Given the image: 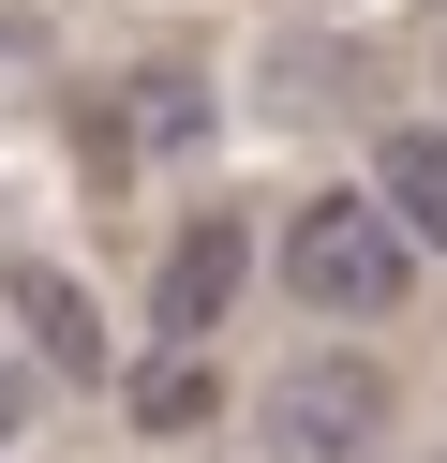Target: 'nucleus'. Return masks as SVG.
<instances>
[{
  "label": "nucleus",
  "instance_id": "nucleus-4",
  "mask_svg": "<svg viewBox=\"0 0 447 463\" xmlns=\"http://www.w3.org/2000/svg\"><path fill=\"white\" fill-rule=\"evenodd\" d=\"M238 284H254V224H238V210H194V224L164 240V269H149V314H164L179 359H194V329H224Z\"/></svg>",
  "mask_w": 447,
  "mask_h": 463
},
{
  "label": "nucleus",
  "instance_id": "nucleus-6",
  "mask_svg": "<svg viewBox=\"0 0 447 463\" xmlns=\"http://www.w3.org/2000/svg\"><path fill=\"white\" fill-rule=\"evenodd\" d=\"M387 224L417 254H447V120H403L387 135Z\"/></svg>",
  "mask_w": 447,
  "mask_h": 463
},
{
  "label": "nucleus",
  "instance_id": "nucleus-1",
  "mask_svg": "<svg viewBox=\"0 0 447 463\" xmlns=\"http://www.w3.org/2000/svg\"><path fill=\"white\" fill-rule=\"evenodd\" d=\"M284 284H298L313 314H403L417 240L387 224V194H298V224H284Z\"/></svg>",
  "mask_w": 447,
  "mask_h": 463
},
{
  "label": "nucleus",
  "instance_id": "nucleus-7",
  "mask_svg": "<svg viewBox=\"0 0 447 463\" xmlns=\"http://www.w3.org/2000/svg\"><path fill=\"white\" fill-rule=\"evenodd\" d=\"M209 403H224V373H209V359H179V344L135 373V419H149V433H209Z\"/></svg>",
  "mask_w": 447,
  "mask_h": 463
},
{
  "label": "nucleus",
  "instance_id": "nucleus-3",
  "mask_svg": "<svg viewBox=\"0 0 447 463\" xmlns=\"http://www.w3.org/2000/svg\"><path fill=\"white\" fill-rule=\"evenodd\" d=\"M268 433H284V463H358L387 433V373L373 359H298L284 403H268Z\"/></svg>",
  "mask_w": 447,
  "mask_h": 463
},
{
  "label": "nucleus",
  "instance_id": "nucleus-2",
  "mask_svg": "<svg viewBox=\"0 0 447 463\" xmlns=\"http://www.w3.org/2000/svg\"><path fill=\"white\" fill-rule=\"evenodd\" d=\"M75 135H89V165H105V180H119V165H149V150H194V135H209V75L135 61L119 90H89V105H75Z\"/></svg>",
  "mask_w": 447,
  "mask_h": 463
},
{
  "label": "nucleus",
  "instance_id": "nucleus-9",
  "mask_svg": "<svg viewBox=\"0 0 447 463\" xmlns=\"http://www.w3.org/2000/svg\"><path fill=\"white\" fill-rule=\"evenodd\" d=\"M433 463H447V449H433Z\"/></svg>",
  "mask_w": 447,
  "mask_h": 463
},
{
  "label": "nucleus",
  "instance_id": "nucleus-8",
  "mask_svg": "<svg viewBox=\"0 0 447 463\" xmlns=\"http://www.w3.org/2000/svg\"><path fill=\"white\" fill-rule=\"evenodd\" d=\"M15 419H30V389H15V359H0V433H15Z\"/></svg>",
  "mask_w": 447,
  "mask_h": 463
},
{
  "label": "nucleus",
  "instance_id": "nucleus-5",
  "mask_svg": "<svg viewBox=\"0 0 447 463\" xmlns=\"http://www.w3.org/2000/svg\"><path fill=\"white\" fill-rule=\"evenodd\" d=\"M15 329L45 344V359L75 373V389L105 373V314H89V284H75V269H15Z\"/></svg>",
  "mask_w": 447,
  "mask_h": 463
}]
</instances>
